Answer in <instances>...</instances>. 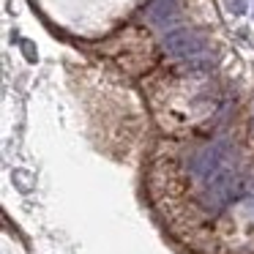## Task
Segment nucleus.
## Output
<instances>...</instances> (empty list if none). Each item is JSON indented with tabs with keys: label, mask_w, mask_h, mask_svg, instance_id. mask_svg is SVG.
<instances>
[{
	"label": "nucleus",
	"mask_w": 254,
	"mask_h": 254,
	"mask_svg": "<svg viewBox=\"0 0 254 254\" xmlns=\"http://www.w3.org/2000/svg\"><path fill=\"white\" fill-rule=\"evenodd\" d=\"M161 47H164V52L170 58L186 61V63H191V66L205 63V58H208V41H205L197 30H186V28L167 30L164 39H161Z\"/></svg>",
	"instance_id": "nucleus-2"
},
{
	"label": "nucleus",
	"mask_w": 254,
	"mask_h": 254,
	"mask_svg": "<svg viewBox=\"0 0 254 254\" xmlns=\"http://www.w3.org/2000/svg\"><path fill=\"white\" fill-rule=\"evenodd\" d=\"M181 17V8H178V0H153L148 8V19L156 25V28L172 30V25Z\"/></svg>",
	"instance_id": "nucleus-3"
},
{
	"label": "nucleus",
	"mask_w": 254,
	"mask_h": 254,
	"mask_svg": "<svg viewBox=\"0 0 254 254\" xmlns=\"http://www.w3.org/2000/svg\"><path fill=\"white\" fill-rule=\"evenodd\" d=\"M230 14H246V0H224Z\"/></svg>",
	"instance_id": "nucleus-4"
},
{
	"label": "nucleus",
	"mask_w": 254,
	"mask_h": 254,
	"mask_svg": "<svg viewBox=\"0 0 254 254\" xmlns=\"http://www.w3.org/2000/svg\"><path fill=\"white\" fill-rule=\"evenodd\" d=\"M191 175L202 183V205L208 210H221L238 189V150L230 139H213L194 150L189 159Z\"/></svg>",
	"instance_id": "nucleus-1"
}]
</instances>
